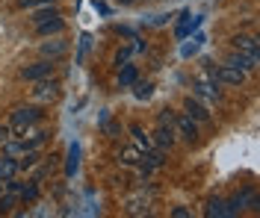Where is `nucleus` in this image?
<instances>
[{"instance_id":"nucleus-25","label":"nucleus","mask_w":260,"mask_h":218,"mask_svg":"<svg viewBox=\"0 0 260 218\" xmlns=\"http://www.w3.org/2000/svg\"><path fill=\"white\" fill-rule=\"evenodd\" d=\"M9 139H12V127L9 124H0V145H6Z\"/></svg>"},{"instance_id":"nucleus-9","label":"nucleus","mask_w":260,"mask_h":218,"mask_svg":"<svg viewBox=\"0 0 260 218\" xmlns=\"http://www.w3.org/2000/svg\"><path fill=\"white\" fill-rule=\"evenodd\" d=\"M65 51H68V45L62 38H50L42 45V59H59V56H65Z\"/></svg>"},{"instance_id":"nucleus-18","label":"nucleus","mask_w":260,"mask_h":218,"mask_svg":"<svg viewBox=\"0 0 260 218\" xmlns=\"http://www.w3.org/2000/svg\"><path fill=\"white\" fill-rule=\"evenodd\" d=\"M157 145L160 148H172L175 145V127H157Z\"/></svg>"},{"instance_id":"nucleus-20","label":"nucleus","mask_w":260,"mask_h":218,"mask_svg":"<svg viewBox=\"0 0 260 218\" xmlns=\"http://www.w3.org/2000/svg\"><path fill=\"white\" fill-rule=\"evenodd\" d=\"M133 95H136L139 101H148V98H151V83H139V80H136V83H133Z\"/></svg>"},{"instance_id":"nucleus-29","label":"nucleus","mask_w":260,"mask_h":218,"mask_svg":"<svg viewBox=\"0 0 260 218\" xmlns=\"http://www.w3.org/2000/svg\"><path fill=\"white\" fill-rule=\"evenodd\" d=\"M118 3H136V0H118Z\"/></svg>"},{"instance_id":"nucleus-7","label":"nucleus","mask_w":260,"mask_h":218,"mask_svg":"<svg viewBox=\"0 0 260 218\" xmlns=\"http://www.w3.org/2000/svg\"><path fill=\"white\" fill-rule=\"evenodd\" d=\"M225 65L237 68V71H243V74H245V71H254V68H257V59H254V56H248V53L234 51V53H228Z\"/></svg>"},{"instance_id":"nucleus-11","label":"nucleus","mask_w":260,"mask_h":218,"mask_svg":"<svg viewBox=\"0 0 260 218\" xmlns=\"http://www.w3.org/2000/svg\"><path fill=\"white\" fill-rule=\"evenodd\" d=\"M234 51L248 53V56H254V59H257L260 45H257V38H254V35H237V38H234Z\"/></svg>"},{"instance_id":"nucleus-19","label":"nucleus","mask_w":260,"mask_h":218,"mask_svg":"<svg viewBox=\"0 0 260 218\" xmlns=\"http://www.w3.org/2000/svg\"><path fill=\"white\" fill-rule=\"evenodd\" d=\"M130 133H133V139H136V142H139V145H142L145 151H151V148H154V145H151V139H148V136L142 133V127H136V124H133V127H130Z\"/></svg>"},{"instance_id":"nucleus-22","label":"nucleus","mask_w":260,"mask_h":218,"mask_svg":"<svg viewBox=\"0 0 260 218\" xmlns=\"http://www.w3.org/2000/svg\"><path fill=\"white\" fill-rule=\"evenodd\" d=\"M142 156H139V151H133V148H127V151H121V162L124 165H136Z\"/></svg>"},{"instance_id":"nucleus-23","label":"nucleus","mask_w":260,"mask_h":218,"mask_svg":"<svg viewBox=\"0 0 260 218\" xmlns=\"http://www.w3.org/2000/svg\"><path fill=\"white\" fill-rule=\"evenodd\" d=\"M157 127H175V115H172V109L160 112V118H157Z\"/></svg>"},{"instance_id":"nucleus-17","label":"nucleus","mask_w":260,"mask_h":218,"mask_svg":"<svg viewBox=\"0 0 260 218\" xmlns=\"http://www.w3.org/2000/svg\"><path fill=\"white\" fill-rule=\"evenodd\" d=\"M148 203H151V198H145V195L127 198V212H133V215H139V212H148Z\"/></svg>"},{"instance_id":"nucleus-21","label":"nucleus","mask_w":260,"mask_h":218,"mask_svg":"<svg viewBox=\"0 0 260 218\" xmlns=\"http://www.w3.org/2000/svg\"><path fill=\"white\" fill-rule=\"evenodd\" d=\"M201 41H204V35H192V41H189V45H183V56H192V53H198Z\"/></svg>"},{"instance_id":"nucleus-3","label":"nucleus","mask_w":260,"mask_h":218,"mask_svg":"<svg viewBox=\"0 0 260 218\" xmlns=\"http://www.w3.org/2000/svg\"><path fill=\"white\" fill-rule=\"evenodd\" d=\"M192 89H195V95H201V98H210V101H219V80L213 77V68H207V77H198L192 83Z\"/></svg>"},{"instance_id":"nucleus-1","label":"nucleus","mask_w":260,"mask_h":218,"mask_svg":"<svg viewBox=\"0 0 260 218\" xmlns=\"http://www.w3.org/2000/svg\"><path fill=\"white\" fill-rule=\"evenodd\" d=\"M36 121H42V109L39 106H18L12 112V118H9V127L12 130H27Z\"/></svg>"},{"instance_id":"nucleus-16","label":"nucleus","mask_w":260,"mask_h":218,"mask_svg":"<svg viewBox=\"0 0 260 218\" xmlns=\"http://www.w3.org/2000/svg\"><path fill=\"white\" fill-rule=\"evenodd\" d=\"M207 215L225 218V215H234V209H231V203H225V201H210L207 203Z\"/></svg>"},{"instance_id":"nucleus-13","label":"nucleus","mask_w":260,"mask_h":218,"mask_svg":"<svg viewBox=\"0 0 260 218\" xmlns=\"http://www.w3.org/2000/svg\"><path fill=\"white\" fill-rule=\"evenodd\" d=\"M77 168H80V145L74 142V145H68V162H65V174H68V177H74V174H77Z\"/></svg>"},{"instance_id":"nucleus-10","label":"nucleus","mask_w":260,"mask_h":218,"mask_svg":"<svg viewBox=\"0 0 260 218\" xmlns=\"http://www.w3.org/2000/svg\"><path fill=\"white\" fill-rule=\"evenodd\" d=\"M183 109H186V115L192 118V121H201V124H207V121H210V112H207V106H201V103L195 101V98H186Z\"/></svg>"},{"instance_id":"nucleus-26","label":"nucleus","mask_w":260,"mask_h":218,"mask_svg":"<svg viewBox=\"0 0 260 218\" xmlns=\"http://www.w3.org/2000/svg\"><path fill=\"white\" fill-rule=\"evenodd\" d=\"M86 53H89V35H80V56H77V62L86 59Z\"/></svg>"},{"instance_id":"nucleus-12","label":"nucleus","mask_w":260,"mask_h":218,"mask_svg":"<svg viewBox=\"0 0 260 218\" xmlns=\"http://www.w3.org/2000/svg\"><path fill=\"white\" fill-rule=\"evenodd\" d=\"M18 171H21V168H18V159L12 156V153H9V156H0V180H3V183L12 180Z\"/></svg>"},{"instance_id":"nucleus-2","label":"nucleus","mask_w":260,"mask_h":218,"mask_svg":"<svg viewBox=\"0 0 260 218\" xmlns=\"http://www.w3.org/2000/svg\"><path fill=\"white\" fill-rule=\"evenodd\" d=\"M21 77L30 80V83H39V80L53 77V59H39V62H32V65H24L21 68Z\"/></svg>"},{"instance_id":"nucleus-24","label":"nucleus","mask_w":260,"mask_h":218,"mask_svg":"<svg viewBox=\"0 0 260 218\" xmlns=\"http://www.w3.org/2000/svg\"><path fill=\"white\" fill-rule=\"evenodd\" d=\"M21 195H24V201H36V198H39V186H36V183L24 186V189H21Z\"/></svg>"},{"instance_id":"nucleus-28","label":"nucleus","mask_w":260,"mask_h":218,"mask_svg":"<svg viewBox=\"0 0 260 218\" xmlns=\"http://www.w3.org/2000/svg\"><path fill=\"white\" fill-rule=\"evenodd\" d=\"M172 215H175V218H186V215H189V209H186V206H175V209H172Z\"/></svg>"},{"instance_id":"nucleus-15","label":"nucleus","mask_w":260,"mask_h":218,"mask_svg":"<svg viewBox=\"0 0 260 218\" xmlns=\"http://www.w3.org/2000/svg\"><path fill=\"white\" fill-rule=\"evenodd\" d=\"M136 80H139V71H136V65H124V68H121V74H118V85H121V89L133 85Z\"/></svg>"},{"instance_id":"nucleus-6","label":"nucleus","mask_w":260,"mask_h":218,"mask_svg":"<svg viewBox=\"0 0 260 218\" xmlns=\"http://www.w3.org/2000/svg\"><path fill=\"white\" fill-rule=\"evenodd\" d=\"M62 30H65V21H62V15H59V12L36 24V33H39V35H59Z\"/></svg>"},{"instance_id":"nucleus-14","label":"nucleus","mask_w":260,"mask_h":218,"mask_svg":"<svg viewBox=\"0 0 260 218\" xmlns=\"http://www.w3.org/2000/svg\"><path fill=\"white\" fill-rule=\"evenodd\" d=\"M243 206H257V198H254V192L251 189H243L234 201H231V209L237 212V209H243Z\"/></svg>"},{"instance_id":"nucleus-30","label":"nucleus","mask_w":260,"mask_h":218,"mask_svg":"<svg viewBox=\"0 0 260 218\" xmlns=\"http://www.w3.org/2000/svg\"><path fill=\"white\" fill-rule=\"evenodd\" d=\"M0 189H3V183H0Z\"/></svg>"},{"instance_id":"nucleus-8","label":"nucleus","mask_w":260,"mask_h":218,"mask_svg":"<svg viewBox=\"0 0 260 218\" xmlns=\"http://www.w3.org/2000/svg\"><path fill=\"white\" fill-rule=\"evenodd\" d=\"M213 77H216L219 83H228V85H240V83L245 80L243 71H237V68H231V65H219V68H213Z\"/></svg>"},{"instance_id":"nucleus-5","label":"nucleus","mask_w":260,"mask_h":218,"mask_svg":"<svg viewBox=\"0 0 260 218\" xmlns=\"http://www.w3.org/2000/svg\"><path fill=\"white\" fill-rule=\"evenodd\" d=\"M32 98L36 101H42V103H50V101H56L59 98V83L56 80H39V85L32 89Z\"/></svg>"},{"instance_id":"nucleus-4","label":"nucleus","mask_w":260,"mask_h":218,"mask_svg":"<svg viewBox=\"0 0 260 218\" xmlns=\"http://www.w3.org/2000/svg\"><path fill=\"white\" fill-rule=\"evenodd\" d=\"M175 133H180L189 145H195V142H198V124H195L186 112H180V115L175 118Z\"/></svg>"},{"instance_id":"nucleus-27","label":"nucleus","mask_w":260,"mask_h":218,"mask_svg":"<svg viewBox=\"0 0 260 218\" xmlns=\"http://www.w3.org/2000/svg\"><path fill=\"white\" fill-rule=\"evenodd\" d=\"M12 203H15L12 195H9V198H0V212H9V209H12Z\"/></svg>"}]
</instances>
